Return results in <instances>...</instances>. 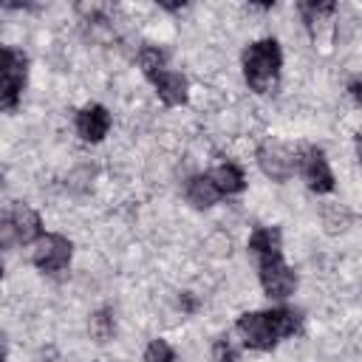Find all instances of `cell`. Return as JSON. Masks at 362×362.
<instances>
[{"label": "cell", "mask_w": 362, "mask_h": 362, "mask_svg": "<svg viewBox=\"0 0 362 362\" xmlns=\"http://www.w3.org/2000/svg\"><path fill=\"white\" fill-rule=\"evenodd\" d=\"M25 74H28V59L17 48H3V107L14 110L20 102V93L25 88Z\"/></svg>", "instance_id": "4"}, {"label": "cell", "mask_w": 362, "mask_h": 362, "mask_svg": "<svg viewBox=\"0 0 362 362\" xmlns=\"http://www.w3.org/2000/svg\"><path fill=\"white\" fill-rule=\"evenodd\" d=\"M139 65H141L144 76L153 79L156 74H161V71L167 68V57H164L161 48H156V45H144V48L139 51Z\"/></svg>", "instance_id": "14"}, {"label": "cell", "mask_w": 362, "mask_h": 362, "mask_svg": "<svg viewBox=\"0 0 362 362\" xmlns=\"http://www.w3.org/2000/svg\"><path fill=\"white\" fill-rule=\"evenodd\" d=\"M356 153H359V161H362V133L356 136Z\"/></svg>", "instance_id": "18"}, {"label": "cell", "mask_w": 362, "mask_h": 362, "mask_svg": "<svg viewBox=\"0 0 362 362\" xmlns=\"http://www.w3.org/2000/svg\"><path fill=\"white\" fill-rule=\"evenodd\" d=\"M257 269H260V286L269 297L283 300L288 294H294L297 288V274L286 266L283 255H269V257H257Z\"/></svg>", "instance_id": "3"}, {"label": "cell", "mask_w": 362, "mask_h": 362, "mask_svg": "<svg viewBox=\"0 0 362 362\" xmlns=\"http://www.w3.org/2000/svg\"><path fill=\"white\" fill-rule=\"evenodd\" d=\"M206 175H209V181L215 184V189L221 195H235V192H240L246 187V178H243V173L235 164H218Z\"/></svg>", "instance_id": "12"}, {"label": "cell", "mask_w": 362, "mask_h": 362, "mask_svg": "<svg viewBox=\"0 0 362 362\" xmlns=\"http://www.w3.org/2000/svg\"><path fill=\"white\" fill-rule=\"evenodd\" d=\"M187 198H189V204L192 206H198V209H206V206H212L218 198H223L218 189H215V184L209 181V175L204 173V175H195V178H189V184H187Z\"/></svg>", "instance_id": "13"}, {"label": "cell", "mask_w": 362, "mask_h": 362, "mask_svg": "<svg viewBox=\"0 0 362 362\" xmlns=\"http://www.w3.org/2000/svg\"><path fill=\"white\" fill-rule=\"evenodd\" d=\"M31 260L40 272L57 274L71 263V240L62 235H42L40 240H34Z\"/></svg>", "instance_id": "6"}, {"label": "cell", "mask_w": 362, "mask_h": 362, "mask_svg": "<svg viewBox=\"0 0 362 362\" xmlns=\"http://www.w3.org/2000/svg\"><path fill=\"white\" fill-rule=\"evenodd\" d=\"M297 170L303 175V181L308 184V189L314 192H331L334 189V173L322 156L320 147H300L297 150Z\"/></svg>", "instance_id": "5"}, {"label": "cell", "mask_w": 362, "mask_h": 362, "mask_svg": "<svg viewBox=\"0 0 362 362\" xmlns=\"http://www.w3.org/2000/svg\"><path fill=\"white\" fill-rule=\"evenodd\" d=\"M257 164H260V170H263L269 178H274V181H286V178L294 173L297 158H294L291 150H286L283 144H277V141H266V144L257 150Z\"/></svg>", "instance_id": "8"}, {"label": "cell", "mask_w": 362, "mask_h": 362, "mask_svg": "<svg viewBox=\"0 0 362 362\" xmlns=\"http://www.w3.org/2000/svg\"><path fill=\"white\" fill-rule=\"evenodd\" d=\"M3 229H6V240L14 238L17 243H31V240H40L42 238L40 215L31 206H25V204H11L8 206L6 221H3Z\"/></svg>", "instance_id": "7"}, {"label": "cell", "mask_w": 362, "mask_h": 362, "mask_svg": "<svg viewBox=\"0 0 362 362\" xmlns=\"http://www.w3.org/2000/svg\"><path fill=\"white\" fill-rule=\"evenodd\" d=\"M348 90H351V96H354V99L362 105V74H356V76L348 82Z\"/></svg>", "instance_id": "17"}, {"label": "cell", "mask_w": 362, "mask_h": 362, "mask_svg": "<svg viewBox=\"0 0 362 362\" xmlns=\"http://www.w3.org/2000/svg\"><path fill=\"white\" fill-rule=\"evenodd\" d=\"M283 54L277 40H257L243 51V76L255 93H269L280 79Z\"/></svg>", "instance_id": "2"}, {"label": "cell", "mask_w": 362, "mask_h": 362, "mask_svg": "<svg viewBox=\"0 0 362 362\" xmlns=\"http://www.w3.org/2000/svg\"><path fill=\"white\" fill-rule=\"evenodd\" d=\"M249 249L255 257H269V255H283V235L277 226H257L249 238Z\"/></svg>", "instance_id": "11"}, {"label": "cell", "mask_w": 362, "mask_h": 362, "mask_svg": "<svg viewBox=\"0 0 362 362\" xmlns=\"http://www.w3.org/2000/svg\"><path fill=\"white\" fill-rule=\"evenodd\" d=\"M297 328H300V317L288 308L240 314L238 322H235V331L243 339V345L255 348V351H272L280 339L291 337Z\"/></svg>", "instance_id": "1"}, {"label": "cell", "mask_w": 362, "mask_h": 362, "mask_svg": "<svg viewBox=\"0 0 362 362\" xmlns=\"http://www.w3.org/2000/svg\"><path fill=\"white\" fill-rule=\"evenodd\" d=\"M110 130V113L102 105H85L76 113V133L85 141H102Z\"/></svg>", "instance_id": "9"}, {"label": "cell", "mask_w": 362, "mask_h": 362, "mask_svg": "<svg viewBox=\"0 0 362 362\" xmlns=\"http://www.w3.org/2000/svg\"><path fill=\"white\" fill-rule=\"evenodd\" d=\"M212 351H215V362H235V348L226 339H218Z\"/></svg>", "instance_id": "16"}, {"label": "cell", "mask_w": 362, "mask_h": 362, "mask_svg": "<svg viewBox=\"0 0 362 362\" xmlns=\"http://www.w3.org/2000/svg\"><path fill=\"white\" fill-rule=\"evenodd\" d=\"M150 82L156 85V93H158V99H161L164 105L175 107V105H184V102H187V76H184V74L164 68V71L156 74Z\"/></svg>", "instance_id": "10"}, {"label": "cell", "mask_w": 362, "mask_h": 362, "mask_svg": "<svg viewBox=\"0 0 362 362\" xmlns=\"http://www.w3.org/2000/svg\"><path fill=\"white\" fill-rule=\"evenodd\" d=\"M144 362H175V351L167 339H153L144 351Z\"/></svg>", "instance_id": "15"}]
</instances>
